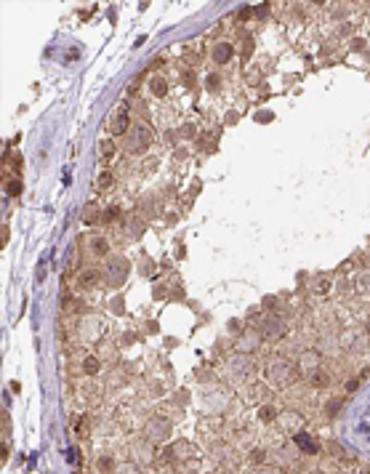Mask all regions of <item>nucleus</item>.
<instances>
[{
	"label": "nucleus",
	"instance_id": "obj_1",
	"mask_svg": "<svg viewBox=\"0 0 370 474\" xmlns=\"http://www.w3.org/2000/svg\"><path fill=\"white\" fill-rule=\"evenodd\" d=\"M147 440L149 442H165V440L170 437V421L163 418V416H152L147 421Z\"/></svg>",
	"mask_w": 370,
	"mask_h": 474
},
{
	"label": "nucleus",
	"instance_id": "obj_2",
	"mask_svg": "<svg viewBox=\"0 0 370 474\" xmlns=\"http://www.w3.org/2000/svg\"><path fill=\"white\" fill-rule=\"evenodd\" d=\"M293 373L296 371L288 360H272V363L267 365V376H269V381H274V384H290Z\"/></svg>",
	"mask_w": 370,
	"mask_h": 474
},
{
	"label": "nucleus",
	"instance_id": "obj_3",
	"mask_svg": "<svg viewBox=\"0 0 370 474\" xmlns=\"http://www.w3.org/2000/svg\"><path fill=\"white\" fill-rule=\"evenodd\" d=\"M125 274H128V261L125 259H112L107 264V282L109 285H123L125 282Z\"/></svg>",
	"mask_w": 370,
	"mask_h": 474
},
{
	"label": "nucleus",
	"instance_id": "obj_4",
	"mask_svg": "<svg viewBox=\"0 0 370 474\" xmlns=\"http://www.w3.org/2000/svg\"><path fill=\"white\" fill-rule=\"evenodd\" d=\"M149 139H152V134H149L147 128H141V126H138V128L134 131V134H131L128 139H125V149H128V152H141V149L149 144Z\"/></svg>",
	"mask_w": 370,
	"mask_h": 474
},
{
	"label": "nucleus",
	"instance_id": "obj_5",
	"mask_svg": "<svg viewBox=\"0 0 370 474\" xmlns=\"http://www.w3.org/2000/svg\"><path fill=\"white\" fill-rule=\"evenodd\" d=\"M229 376H232L235 381H245V378L250 376V363H248L245 357L232 360V363H229Z\"/></svg>",
	"mask_w": 370,
	"mask_h": 474
},
{
	"label": "nucleus",
	"instance_id": "obj_6",
	"mask_svg": "<svg viewBox=\"0 0 370 474\" xmlns=\"http://www.w3.org/2000/svg\"><path fill=\"white\" fill-rule=\"evenodd\" d=\"M293 442H296V447H299L301 453H306V456H314V453H317V442L309 437L306 432H296L293 434Z\"/></svg>",
	"mask_w": 370,
	"mask_h": 474
},
{
	"label": "nucleus",
	"instance_id": "obj_7",
	"mask_svg": "<svg viewBox=\"0 0 370 474\" xmlns=\"http://www.w3.org/2000/svg\"><path fill=\"white\" fill-rule=\"evenodd\" d=\"M299 371H301V373H317V371H320V354H317V352L301 354V360H299Z\"/></svg>",
	"mask_w": 370,
	"mask_h": 474
},
{
	"label": "nucleus",
	"instance_id": "obj_8",
	"mask_svg": "<svg viewBox=\"0 0 370 474\" xmlns=\"http://www.w3.org/2000/svg\"><path fill=\"white\" fill-rule=\"evenodd\" d=\"M256 346H259V331H248L240 341H237V349H240V352H245V354H250Z\"/></svg>",
	"mask_w": 370,
	"mask_h": 474
},
{
	"label": "nucleus",
	"instance_id": "obj_9",
	"mask_svg": "<svg viewBox=\"0 0 370 474\" xmlns=\"http://www.w3.org/2000/svg\"><path fill=\"white\" fill-rule=\"evenodd\" d=\"M112 134H117V136L128 134V112H125V109H120V112H117L115 123H112Z\"/></svg>",
	"mask_w": 370,
	"mask_h": 474
},
{
	"label": "nucleus",
	"instance_id": "obj_10",
	"mask_svg": "<svg viewBox=\"0 0 370 474\" xmlns=\"http://www.w3.org/2000/svg\"><path fill=\"white\" fill-rule=\"evenodd\" d=\"M261 331H264V336H269V339H277V336L285 333V325H282V322H277V320H267Z\"/></svg>",
	"mask_w": 370,
	"mask_h": 474
},
{
	"label": "nucleus",
	"instance_id": "obj_11",
	"mask_svg": "<svg viewBox=\"0 0 370 474\" xmlns=\"http://www.w3.org/2000/svg\"><path fill=\"white\" fill-rule=\"evenodd\" d=\"M280 424L288 426V432H301V418L296 416V413H285V416H280Z\"/></svg>",
	"mask_w": 370,
	"mask_h": 474
},
{
	"label": "nucleus",
	"instance_id": "obj_12",
	"mask_svg": "<svg viewBox=\"0 0 370 474\" xmlns=\"http://www.w3.org/2000/svg\"><path fill=\"white\" fill-rule=\"evenodd\" d=\"M259 418L267 421V424H272L274 418H280V413H277L272 405H261V407H259Z\"/></svg>",
	"mask_w": 370,
	"mask_h": 474
},
{
	"label": "nucleus",
	"instance_id": "obj_13",
	"mask_svg": "<svg viewBox=\"0 0 370 474\" xmlns=\"http://www.w3.org/2000/svg\"><path fill=\"white\" fill-rule=\"evenodd\" d=\"M115 474H141L138 464H131V461H123V464L115 466Z\"/></svg>",
	"mask_w": 370,
	"mask_h": 474
},
{
	"label": "nucleus",
	"instance_id": "obj_14",
	"mask_svg": "<svg viewBox=\"0 0 370 474\" xmlns=\"http://www.w3.org/2000/svg\"><path fill=\"white\" fill-rule=\"evenodd\" d=\"M341 407H343V400H341V397H333V400H330V403L325 405V413H328L330 418H333V416H338Z\"/></svg>",
	"mask_w": 370,
	"mask_h": 474
},
{
	"label": "nucleus",
	"instance_id": "obj_15",
	"mask_svg": "<svg viewBox=\"0 0 370 474\" xmlns=\"http://www.w3.org/2000/svg\"><path fill=\"white\" fill-rule=\"evenodd\" d=\"M213 56H216V62H227V59L232 56V45H216Z\"/></svg>",
	"mask_w": 370,
	"mask_h": 474
},
{
	"label": "nucleus",
	"instance_id": "obj_16",
	"mask_svg": "<svg viewBox=\"0 0 370 474\" xmlns=\"http://www.w3.org/2000/svg\"><path fill=\"white\" fill-rule=\"evenodd\" d=\"M83 371L88 373V376L99 373V360H96V357H85V360H83Z\"/></svg>",
	"mask_w": 370,
	"mask_h": 474
},
{
	"label": "nucleus",
	"instance_id": "obj_17",
	"mask_svg": "<svg viewBox=\"0 0 370 474\" xmlns=\"http://www.w3.org/2000/svg\"><path fill=\"white\" fill-rule=\"evenodd\" d=\"M328 373H322V368H320V371H317V373H312V384L314 386H328Z\"/></svg>",
	"mask_w": 370,
	"mask_h": 474
},
{
	"label": "nucleus",
	"instance_id": "obj_18",
	"mask_svg": "<svg viewBox=\"0 0 370 474\" xmlns=\"http://www.w3.org/2000/svg\"><path fill=\"white\" fill-rule=\"evenodd\" d=\"M94 282H96V272H83L80 274V285L83 288H94Z\"/></svg>",
	"mask_w": 370,
	"mask_h": 474
},
{
	"label": "nucleus",
	"instance_id": "obj_19",
	"mask_svg": "<svg viewBox=\"0 0 370 474\" xmlns=\"http://www.w3.org/2000/svg\"><path fill=\"white\" fill-rule=\"evenodd\" d=\"M99 152H101V157H112V155H115V144H112V141H101V144H99Z\"/></svg>",
	"mask_w": 370,
	"mask_h": 474
},
{
	"label": "nucleus",
	"instance_id": "obj_20",
	"mask_svg": "<svg viewBox=\"0 0 370 474\" xmlns=\"http://www.w3.org/2000/svg\"><path fill=\"white\" fill-rule=\"evenodd\" d=\"M91 248H94V253L104 256V253H107V242H104V237H96V240H94V245H91Z\"/></svg>",
	"mask_w": 370,
	"mask_h": 474
},
{
	"label": "nucleus",
	"instance_id": "obj_21",
	"mask_svg": "<svg viewBox=\"0 0 370 474\" xmlns=\"http://www.w3.org/2000/svg\"><path fill=\"white\" fill-rule=\"evenodd\" d=\"M152 88H155V96H165V88H168V85H165V80L157 77V80H152Z\"/></svg>",
	"mask_w": 370,
	"mask_h": 474
},
{
	"label": "nucleus",
	"instance_id": "obj_22",
	"mask_svg": "<svg viewBox=\"0 0 370 474\" xmlns=\"http://www.w3.org/2000/svg\"><path fill=\"white\" fill-rule=\"evenodd\" d=\"M250 458H253V464H264V461H267V450H261V447H256V450L250 453Z\"/></svg>",
	"mask_w": 370,
	"mask_h": 474
},
{
	"label": "nucleus",
	"instance_id": "obj_23",
	"mask_svg": "<svg viewBox=\"0 0 370 474\" xmlns=\"http://www.w3.org/2000/svg\"><path fill=\"white\" fill-rule=\"evenodd\" d=\"M99 187H101V189L112 187V173H101V179H99Z\"/></svg>",
	"mask_w": 370,
	"mask_h": 474
},
{
	"label": "nucleus",
	"instance_id": "obj_24",
	"mask_svg": "<svg viewBox=\"0 0 370 474\" xmlns=\"http://www.w3.org/2000/svg\"><path fill=\"white\" fill-rule=\"evenodd\" d=\"M85 429H88V418H80V424H77V434H80V437H85V434H88V432H85Z\"/></svg>",
	"mask_w": 370,
	"mask_h": 474
},
{
	"label": "nucleus",
	"instance_id": "obj_25",
	"mask_svg": "<svg viewBox=\"0 0 370 474\" xmlns=\"http://www.w3.org/2000/svg\"><path fill=\"white\" fill-rule=\"evenodd\" d=\"M19 189H22V184H19V181H11V184H8V192H11V195H19Z\"/></svg>",
	"mask_w": 370,
	"mask_h": 474
},
{
	"label": "nucleus",
	"instance_id": "obj_26",
	"mask_svg": "<svg viewBox=\"0 0 370 474\" xmlns=\"http://www.w3.org/2000/svg\"><path fill=\"white\" fill-rule=\"evenodd\" d=\"M330 450H333V456H341V445L338 442H330Z\"/></svg>",
	"mask_w": 370,
	"mask_h": 474
},
{
	"label": "nucleus",
	"instance_id": "obj_27",
	"mask_svg": "<svg viewBox=\"0 0 370 474\" xmlns=\"http://www.w3.org/2000/svg\"><path fill=\"white\" fill-rule=\"evenodd\" d=\"M99 466H101V469H109L112 461H109V458H101V461H99Z\"/></svg>",
	"mask_w": 370,
	"mask_h": 474
},
{
	"label": "nucleus",
	"instance_id": "obj_28",
	"mask_svg": "<svg viewBox=\"0 0 370 474\" xmlns=\"http://www.w3.org/2000/svg\"><path fill=\"white\" fill-rule=\"evenodd\" d=\"M256 474H282V472H277V469H261V472H256Z\"/></svg>",
	"mask_w": 370,
	"mask_h": 474
},
{
	"label": "nucleus",
	"instance_id": "obj_29",
	"mask_svg": "<svg viewBox=\"0 0 370 474\" xmlns=\"http://www.w3.org/2000/svg\"><path fill=\"white\" fill-rule=\"evenodd\" d=\"M77 474H80V472H77Z\"/></svg>",
	"mask_w": 370,
	"mask_h": 474
}]
</instances>
